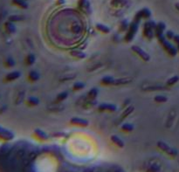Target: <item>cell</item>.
Segmentation results:
<instances>
[{"label": "cell", "mask_w": 179, "mask_h": 172, "mask_svg": "<svg viewBox=\"0 0 179 172\" xmlns=\"http://www.w3.org/2000/svg\"><path fill=\"white\" fill-rule=\"evenodd\" d=\"M70 123L74 126H79V127H87L89 125V121L87 119L80 118V117H73L70 120Z\"/></svg>", "instance_id": "obj_7"}, {"label": "cell", "mask_w": 179, "mask_h": 172, "mask_svg": "<svg viewBox=\"0 0 179 172\" xmlns=\"http://www.w3.org/2000/svg\"><path fill=\"white\" fill-rule=\"evenodd\" d=\"M12 2L16 6H18L19 7H21L23 9H26L28 7V5H27V3L25 1V0H12Z\"/></svg>", "instance_id": "obj_24"}, {"label": "cell", "mask_w": 179, "mask_h": 172, "mask_svg": "<svg viewBox=\"0 0 179 172\" xmlns=\"http://www.w3.org/2000/svg\"><path fill=\"white\" fill-rule=\"evenodd\" d=\"M131 50L132 52H134L140 59H142L143 61H149L150 60V55L144 50L142 49L141 46H131Z\"/></svg>", "instance_id": "obj_4"}, {"label": "cell", "mask_w": 179, "mask_h": 172, "mask_svg": "<svg viewBox=\"0 0 179 172\" xmlns=\"http://www.w3.org/2000/svg\"><path fill=\"white\" fill-rule=\"evenodd\" d=\"M68 94H68L67 91H63V92H60V94H58L57 96H56V101H57V103L62 102V101H64L65 100H67V97H68Z\"/></svg>", "instance_id": "obj_17"}, {"label": "cell", "mask_w": 179, "mask_h": 172, "mask_svg": "<svg viewBox=\"0 0 179 172\" xmlns=\"http://www.w3.org/2000/svg\"><path fill=\"white\" fill-rule=\"evenodd\" d=\"M6 28L7 29V31H8L10 33H15V31H16V27H15V26H14L12 23H7V24H6Z\"/></svg>", "instance_id": "obj_30"}, {"label": "cell", "mask_w": 179, "mask_h": 172, "mask_svg": "<svg viewBox=\"0 0 179 172\" xmlns=\"http://www.w3.org/2000/svg\"><path fill=\"white\" fill-rule=\"evenodd\" d=\"M132 82V79L126 77V78H119V79H114L113 81L112 86H115V87H119V86H124L127 84H129Z\"/></svg>", "instance_id": "obj_9"}, {"label": "cell", "mask_w": 179, "mask_h": 172, "mask_svg": "<svg viewBox=\"0 0 179 172\" xmlns=\"http://www.w3.org/2000/svg\"><path fill=\"white\" fill-rule=\"evenodd\" d=\"M166 30V26L163 22H159L156 24L155 30V35L157 39L164 36V33Z\"/></svg>", "instance_id": "obj_8"}, {"label": "cell", "mask_w": 179, "mask_h": 172, "mask_svg": "<svg viewBox=\"0 0 179 172\" xmlns=\"http://www.w3.org/2000/svg\"><path fill=\"white\" fill-rule=\"evenodd\" d=\"M175 6H176V10L179 12V3H176V5H175Z\"/></svg>", "instance_id": "obj_35"}, {"label": "cell", "mask_w": 179, "mask_h": 172, "mask_svg": "<svg viewBox=\"0 0 179 172\" xmlns=\"http://www.w3.org/2000/svg\"><path fill=\"white\" fill-rule=\"evenodd\" d=\"M139 23L138 21L136 20H134L131 24H129V27L125 34V37H124V40L128 43L131 42L133 40V39L135 38V36L136 35L137 33V31L139 29Z\"/></svg>", "instance_id": "obj_1"}, {"label": "cell", "mask_w": 179, "mask_h": 172, "mask_svg": "<svg viewBox=\"0 0 179 172\" xmlns=\"http://www.w3.org/2000/svg\"><path fill=\"white\" fill-rule=\"evenodd\" d=\"M34 135L41 141H46L49 139V135L43 129L41 128H36L34 129Z\"/></svg>", "instance_id": "obj_11"}, {"label": "cell", "mask_w": 179, "mask_h": 172, "mask_svg": "<svg viewBox=\"0 0 179 172\" xmlns=\"http://www.w3.org/2000/svg\"><path fill=\"white\" fill-rule=\"evenodd\" d=\"M24 19H25V18L23 16H20V15H13V16L10 17V20L13 21V22H15V21H22Z\"/></svg>", "instance_id": "obj_31"}, {"label": "cell", "mask_w": 179, "mask_h": 172, "mask_svg": "<svg viewBox=\"0 0 179 172\" xmlns=\"http://www.w3.org/2000/svg\"><path fill=\"white\" fill-rule=\"evenodd\" d=\"M87 0H79V6L80 7V8H84V6H85V5L87 4Z\"/></svg>", "instance_id": "obj_33"}, {"label": "cell", "mask_w": 179, "mask_h": 172, "mask_svg": "<svg viewBox=\"0 0 179 172\" xmlns=\"http://www.w3.org/2000/svg\"><path fill=\"white\" fill-rule=\"evenodd\" d=\"M157 146L160 148H162V150H164L165 152H167V153H169V154H171V155H175L176 154V151L173 149V148H171L168 144H166L165 142H163V141H158L157 142Z\"/></svg>", "instance_id": "obj_12"}, {"label": "cell", "mask_w": 179, "mask_h": 172, "mask_svg": "<svg viewBox=\"0 0 179 172\" xmlns=\"http://www.w3.org/2000/svg\"><path fill=\"white\" fill-rule=\"evenodd\" d=\"M134 109H135V107H133V106H129V107H126L125 109H124V111L121 113V121H123L125 118H127L128 115H130L133 112H134Z\"/></svg>", "instance_id": "obj_15"}, {"label": "cell", "mask_w": 179, "mask_h": 172, "mask_svg": "<svg viewBox=\"0 0 179 172\" xmlns=\"http://www.w3.org/2000/svg\"><path fill=\"white\" fill-rule=\"evenodd\" d=\"M110 139H111V141H112L115 145H117L118 147L122 148V147H124V145H125L123 140H122L121 137H119L118 135H111Z\"/></svg>", "instance_id": "obj_14"}, {"label": "cell", "mask_w": 179, "mask_h": 172, "mask_svg": "<svg viewBox=\"0 0 179 172\" xmlns=\"http://www.w3.org/2000/svg\"><path fill=\"white\" fill-rule=\"evenodd\" d=\"M98 110L100 112H115L117 110V106L113 103H101L98 106Z\"/></svg>", "instance_id": "obj_6"}, {"label": "cell", "mask_w": 179, "mask_h": 172, "mask_svg": "<svg viewBox=\"0 0 179 172\" xmlns=\"http://www.w3.org/2000/svg\"><path fill=\"white\" fill-rule=\"evenodd\" d=\"M35 60H36V57L34 54L31 53L29 55H27V57L26 58V63L28 65V66H32L35 63Z\"/></svg>", "instance_id": "obj_23"}, {"label": "cell", "mask_w": 179, "mask_h": 172, "mask_svg": "<svg viewBox=\"0 0 179 172\" xmlns=\"http://www.w3.org/2000/svg\"><path fill=\"white\" fill-rule=\"evenodd\" d=\"M179 81V76H177V75H175V76H172V77H170L168 80H167V82H166V84H167V86H169V87H171V86H173V85H175V84H176L177 82Z\"/></svg>", "instance_id": "obj_22"}, {"label": "cell", "mask_w": 179, "mask_h": 172, "mask_svg": "<svg viewBox=\"0 0 179 172\" xmlns=\"http://www.w3.org/2000/svg\"><path fill=\"white\" fill-rule=\"evenodd\" d=\"M164 36L167 40H173L175 37V33L172 31H166Z\"/></svg>", "instance_id": "obj_32"}, {"label": "cell", "mask_w": 179, "mask_h": 172, "mask_svg": "<svg viewBox=\"0 0 179 172\" xmlns=\"http://www.w3.org/2000/svg\"><path fill=\"white\" fill-rule=\"evenodd\" d=\"M129 27V24L127 20H123L121 21V25H120V27H119V31L121 32V33H124L125 31H128Z\"/></svg>", "instance_id": "obj_27"}, {"label": "cell", "mask_w": 179, "mask_h": 172, "mask_svg": "<svg viewBox=\"0 0 179 172\" xmlns=\"http://www.w3.org/2000/svg\"><path fill=\"white\" fill-rule=\"evenodd\" d=\"M20 75H21L20 72H19V71H14V72L10 73V74L6 76V80H10V81L15 80L19 79V78L20 77Z\"/></svg>", "instance_id": "obj_18"}, {"label": "cell", "mask_w": 179, "mask_h": 172, "mask_svg": "<svg viewBox=\"0 0 179 172\" xmlns=\"http://www.w3.org/2000/svg\"><path fill=\"white\" fill-rule=\"evenodd\" d=\"M95 27H96V29H97L100 33H101L108 34V33L111 32V29H110L108 26H106V25H104V24H102V23H97V24L95 25Z\"/></svg>", "instance_id": "obj_13"}, {"label": "cell", "mask_w": 179, "mask_h": 172, "mask_svg": "<svg viewBox=\"0 0 179 172\" xmlns=\"http://www.w3.org/2000/svg\"><path fill=\"white\" fill-rule=\"evenodd\" d=\"M154 101L157 103H164L168 101V98L164 95H155L154 97Z\"/></svg>", "instance_id": "obj_28"}, {"label": "cell", "mask_w": 179, "mask_h": 172, "mask_svg": "<svg viewBox=\"0 0 179 172\" xmlns=\"http://www.w3.org/2000/svg\"><path fill=\"white\" fill-rule=\"evenodd\" d=\"M85 84L83 83V82H80V81H77V82H75L74 84V86H73V88H74V90H76V91H80V90H81V89H83L84 87H85Z\"/></svg>", "instance_id": "obj_29"}, {"label": "cell", "mask_w": 179, "mask_h": 172, "mask_svg": "<svg viewBox=\"0 0 179 172\" xmlns=\"http://www.w3.org/2000/svg\"><path fill=\"white\" fill-rule=\"evenodd\" d=\"M173 40L176 43V45H177V44H179V35H175V37H174Z\"/></svg>", "instance_id": "obj_34"}, {"label": "cell", "mask_w": 179, "mask_h": 172, "mask_svg": "<svg viewBox=\"0 0 179 172\" xmlns=\"http://www.w3.org/2000/svg\"><path fill=\"white\" fill-rule=\"evenodd\" d=\"M114 80V78H113L112 76H104L101 80V83L102 85H105V86H112Z\"/></svg>", "instance_id": "obj_20"}, {"label": "cell", "mask_w": 179, "mask_h": 172, "mask_svg": "<svg viewBox=\"0 0 179 172\" xmlns=\"http://www.w3.org/2000/svg\"><path fill=\"white\" fill-rule=\"evenodd\" d=\"M40 99L35 97V96H30L28 99H27V103L28 105L32 106V107H35V106H38L40 104Z\"/></svg>", "instance_id": "obj_21"}, {"label": "cell", "mask_w": 179, "mask_h": 172, "mask_svg": "<svg viewBox=\"0 0 179 172\" xmlns=\"http://www.w3.org/2000/svg\"><path fill=\"white\" fill-rule=\"evenodd\" d=\"M121 130L124 131V132H131L134 130V126L130 123H123L121 127Z\"/></svg>", "instance_id": "obj_25"}, {"label": "cell", "mask_w": 179, "mask_h": 172, "mask_svg": "<svg viewBox=\"0 0 179 172\" xmlns=\"http://www.w3.org/2000/svg\"><path fill=\"white\" fill-rule=\"evenodd\" d=\"M40 78V74H39L37 71H34V70L31 71V72L29 73V74H28V79H29L31 81H33H33H37V80H39Z\"/></svg>", "instance_id": "obj_19"}, {"label": "cell", "mask_w": 179, "mask_h": 172, "mask_svg": "<svg viewBox=\"0 0 179 172\" xmlns=\"http://www.w3.org/2000/svg\"><path fill=\"white\" fill-rule=\"evenodd\" d=\"M163 89L164 87L161 86H148L142 88V90L144 91H159V90H163Z\"/></svg>", "instance_id": "obj_26"}, {"label": "cell", "mask_w": 179, "mask_h": 172, "mask_svg": "<svg viewBox=\"0 0 179 172\" xmlns=\"http://www.w3.org/2000/svg\"><path fill=\"white\" fill-rule=\"evenodd\" d=\"M99 94V89L96 88V87H93L92 89H90L88 92H87V99L89 100H95L97 98Z\"/></svg>", "instance_id": "obj_16"}, {"label": "cell", "mask_w": 179, "mask_h": 172, "mask_svg": "<svg viewBox=\"0 0 179 172\" xmlns=\"http://www.w3.org/2000/svg\"><path fill=\"white\" fill-rule=\"evenodd\" d=\"M177 51H179V44H177V47H176Z\"/></svg>", "instance_id": "obj_36"}, {"label": "cell", "mask_w": 179, "mask_h": 172, "mask_svg": "<svg viewBox=\"0 0 179 172\" xmlns=\"http://www.w3.org/2000/svg\"><path fill=\"white\" fill-rule=\"evenodd\" d=\"M150 17H151V12H150V10L148 9V8H143V9H142L141 11H139V12L135 14L134 20H136V21L140 22L142 19H149Z\"/></svg>", "instance_id": "obj_5"}, {"label": "cell", "mask_w": 179, "mask_h": 172, "mask_svg": "<svg viewBox=\"0 0 179 172\" xmlns=\"http://www.w3.org/2000/svg\"><path fill=\"white\" fill-rule=\"evenodd\" d=\"M156 24L154 21H147L144 24L143 26V35L146 37L148 40H152L155 35V30Z\"/></svg>", "instance_id": "obj_2"}, {"label": "cell", "mask_w": 179, "mask_h": 172, "mask_svg": "<svg viewBox=\"0 0 179 172\" xmlns=\"http://www.w3.org/2000/svg\"><path fill=\"white\" fill-rule=\"evenodd\" d=\"M70 55L76 58V59H80V60L87 58V53L84 51H82L81 49H73V50H71L70 51Z\"/></svg>", "instance_id": "obj_10"}, {"label": "cell", "mask_w": 179, "mask_h": 172, "mask_svg": "<svg viewBox=\"0 0 179 172\" xmlns=\"http://www.w3.org/2000/svg\"><path fill=\"white\" fill-rule=\"evenodd\" d=\"M158 41L162 44L163 49L170 55V56H176L177 53V49L165 38V36H162L158 39Z\"/></svg>", "instance_id": "obj_3"}]
</instances>
